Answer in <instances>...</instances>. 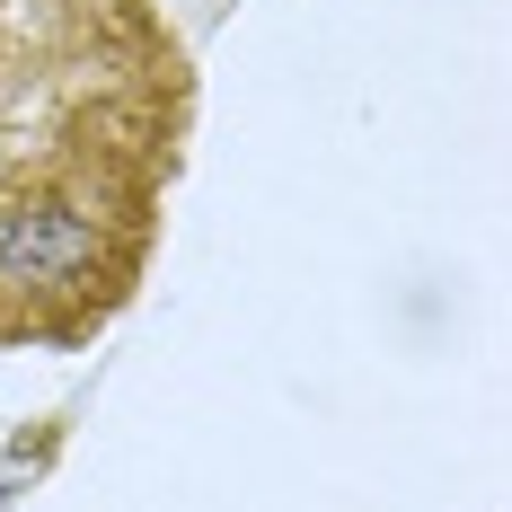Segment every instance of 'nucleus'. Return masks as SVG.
Returning <instances> with one entry per match:
<instances>
[{
    "mask_svg": "<svg viewBox=\"0 0 512 512\" xmlns=\"http://www.w3.org/2000/svg\"><path fill=\"white\" fill-rule=\"evenodd\" d=\"M195 62L159 0H0V354H71L151 283Z\"/></svg>",
    "mask_w": 512,
    "mask_h": 512,
    "instance_id": "1",
    "label": "nucleus"
}]
</instances>
